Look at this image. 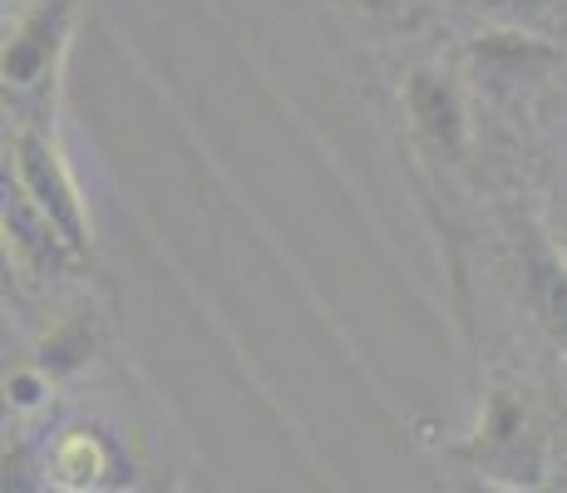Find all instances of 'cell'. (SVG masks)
I'll return each instance as SVG.
<instances>
[{
	"label": "cell",
	"mask_w": 567,
	"mask_h": 493,
	"mask_svg": "<svg viewBox=\"0 0 567 493\" xmlns=\"http://www.w3.org/2000/svg\"><path fill=\"white\" fill-rule=\"evenodd\" d=\"M50 484L60 493H128L134 459L104 424H70L50 440Z\"/></svg>",
	"instance_id": "cell-4"
},
{
	"label": "cell",
	"mask_w": 567,
	"mask_h": 493,
	"mask_svg": "<svg viewBox=\"0 0 567 493\" xmlns=\"http://www.w3.org/2000/svg\"><path fill=\"white\" fill-rule=\"evenodd\" d=\"M10 168H16V188L70 237V247L84 261L94 257V223H90V203H84L80 183H74L70 163H64L54 134H45L40 124H20L16 144H10Z\"/></svg>",
	"instance_id": "cell-1"
},
{
	"label": "cell",
	"mask_w": 567,
	"mask_h": 493,
	"mask_svg": "<svg viewBox=\"0 0 567 493\" xmlns=\"http://www.w3.org/2000/svg\"><path fill=\"white\" fill-rule=\"evenodd\" d=\"M523 493H558V489H548V484H538V489H523Z\"/></svg>",
	"instance_id": "cell-15"
},
{
	"label": "cell",
	"mask_w": 567,
	"mask_h": 493,
	"mask_svg": "<svg viewBox=\"0 0 567 493\" xmlns=\"http://www.w3.org/2000/svg\"><path fill=\"white\" fill-rule=\"evenodd\" d=\"M355 10L375 35H420L434 25L440 0H355Z\"/></svg>",
	"instance_id": "cell-11"
},
{
	"label": "cell",
	"mask_w": 567,
	"mask_h": 493,
	"mask_svg": "<svg viewBox=\"0 0 567 493\" xmlns=\"http://www.w3.org/2000/svg\"><path fill=\"white\" fill-rule=\"evenodd\" d=\"M100 341H104L100 311H94V306H74L64 321H54L50 331L35 341L30 366H40L50 380H70V376H80L94 356H100Z\"/></svg>",
	"instance_id": "cell-9"
},
{
	"label": "cell",
	"mask_w": 567,
	"mask_h": 493,
	"mask_svg": "<svg viewBox=\"0 0 567 493\" xmlns=\"http://www.w3.org/2000/svg\"><path fill=\"white\" fill-rule=\"evenodd\" d=\"M6 247H10V257L25 271H35V277H70L74 267H84V257L70 247V237H64L16 183L6 188Z\"/></svg>",
	"instance_id": "cell-7"
},
{
	"label": "cell",
	"mask_w": 567,
	"mask_h": 493,
	"mask_svg": "<svg viewBox=\"0 0 567 493\" xmlns=\"http://www.w3.org/2000/svg\"><path fill=\"white\" fill-rule=\"evenodd\" d=\"M523 296L543 331L567 341V257L543 233H533V243L523 247Z\"/></svg>",
	"instance_id": "cell-8"
},
{
	"label": "cell",
	"mask_w": 567,
	"mask_h": 493,
	"mask_svg": "<svg viewBox=\"0 0 567 493\" xmlns=\"http://www.w3.org/2000/svg\"><path fill=\"white\" fill-rule=\"evenodd\" d=\"M50 489V444H6V493H45Z\"/></svg>",
	"instance_id": "cell-12"
},
{
	"label": "cell",
	"mask_w": 567,
	"mask_h": 493,
	"mask_svg": "<svg viewBox=\"0 0 567 493\" xmlns=\"http://www.w3.org/2000/svg\"><path fill=\"white\" fill-rule=\"evenodd\" d=\"M553 243H558V251H563V257H567V207H563V217H558V227H553Z\"/></svg>",
	"instance_id": "cell-14"
},
{
	"label": "cell",
	"mask_w": 567,
	"mask_h": 493,
	"mask_svg": "<svg viewBox=\"0 0 567 493\" xmlns=\"http://www.w3.org/2000/svg\"><path fill=\"white\" fill-rule=\"evenodd\" d=\"M468 10L508 30H533L548 40L567 35V0H468Z\"/></svg>",
	"instance_id": "cell-10"
},
{
	"label": "cell",
	"mask_w": 567,
	"mask_h": 493,
	"mask_svg": "<svg viewBox=\"0 0 567 493\" xmlns=\"http://www.w3.org/2000/svg\"><path fill=\"white\" fill-rule=\"evenodd\" d=\"M474 464L484 479H498V484H508L514 493L543 484L548 440H543L533 410L523 404V394H514V390L488 394L484 424H478V440H474Z\"/></svg>",
	"instance_id": "cell-2"
},
{
	"label": "cell",
	"mask_w": 567,
	"mask_h": 493,
	"mask_svg": "<svg viewBox=\"0 0 567 493\" xmlns=\"http://www.w3.org/2000/svg\"><path fill=\"white\" fill-rule=\"evenodd\" d=\"M50 390H54V380L40 366H20V370H10V380H6V394L16 410H40Z\"/></svg>",
	"instance_id": "cell-13"
},
{
	"label": "cell",
	"mask_w": 567,
	"mask_h": 493,
	"mask_svg": "<svg viewBox=\"0 0 567 493\" xmlns=\"http://www.w3.org/2000/svg\"><path fill=\"white\" fill-rule=\"evenodd\" d=\"M74 16H80V0H30L16 35L6 40V60H0L6 90H16V94L50 90L54 74H60L64 50H70Z\"/></svg>",
	"instance_id": "cell-3"
},
{
	"label": "cell",
	"mask_w": 567,
	"mask_h": 493,
	"mask_svg": "<svg viewBox=\"0 0 567 493\" xmlns=\"http://www.w3.org/2000/svg\"><path fill=\"white\" fill-rule=\"evenodd\" d=\"M464 54L488 90H518V84H528V80H543V74L563 60L558 40L533 35V30H508V25H494V30H484V35H474Z\"/></svg>",
	"instance_id": "cell-6"
},
{
	"label": "cell",
	"mask_w": 567,
	"mask_h": 493,
	"mask_svg": "<svg viewBox=\"0 0 567 493\" xmlns=\"http://www.w3.org/2000/svg\"><path fill=\"white\" fill-rule=\"evenodd\" d=\"M400 99H405L414 138L430 153H440V158L460 163L468 153V104H464V90L454 84V74L420 64V70L405 74Z\"/></svg>",
	"instance_id": "cell-5"
}]
</instances>
